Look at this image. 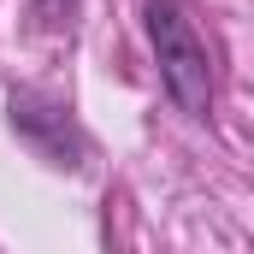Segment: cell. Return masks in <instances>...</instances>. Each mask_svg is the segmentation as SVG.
<instances>
[{"mask_svg": "<svg viewBox=\"0 0 254 254\" xmlns=\"http://www.w3.org/2000/svg\"><path fill=\"white\" fill-rule=\"evenodd\" d=\"M148 42H154V65H160V83H166L172 107L190 113V119H207L213 60H207V42L195 36V24L184 18L178 0H148Z\"/></svg>", "mask_w": 254, "mask_h": 254, "instance_id": "cell-1", "label": "cell"}, {"mask_svg": "<svg viewBox=\"0 0 254 254\" xmlns=\"http://www.w3.org/2000/svg\"><path fill=\"white\" fill-rule=\"evenodd\" d=\"M12 130L24 142H36L54 166H77V154H83V142H77L71 119H65V107H48L36 95H12Z\"/></svg>", "mask_w": 254, "mask_h": 254, "instance_id": "cell-2", "label": "cell"}, {"mask_svg": "<svg viewBox=\"0 0 254 254\" xmlns=\"http://www.w3.org/2000/svg\"><path fill=\"white\" fill-rule=\"evenodd\" d=\"M36 12H42V24H71V12H77V0H36Z\"/></svg>", "mask_w": 254, "mask_h": 254, "instance_id": "cell-3", "label": "cell"}]
</instances>
